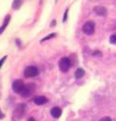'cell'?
Masks as SVG:
<instances>
[{
  "label": "cell",
  "instance_id": "e0dca14e",
  "mask_svg": "<svg viewBox=\"0 0 116 121\" xmlns=\"http://www.w3.org/2000/svg\"><path fill=\"white\" fill-rule=\"evenodd\" d=\"M67 14H68V10H66V12H65V17H64V20H63V21H66V18H67Z\"/></svg>",
  "mask_w": 116,
  "mask_h": 121
},
{
  "label": "cell",
  "instance_id": "9a60e30c",
  "mask_svg": "<svg viewBox=\"0 0 116 121\" xmlns=\"http://www.w3.org/2000/svg\"><path fill=\"white\" fill-rule=\"evenodd\" d=\"M99 121H112V120H111V118H110V117L106 116V117H103V118H101Z\"/></svg>",
  "mask_w": 116,
  "mask_h": 121
},
{
  "label": "cell",
  "instance_id": "5b68a950",
  "mask_svg": "<svg viewBox=\"0 0 116 121\" xmlns=\"http://www.w3.org/2000/svg\"><path fill=\"white\" fill-rule=\"evenodd\" d=\"M25 88V85H24V83L22 80H15L13 83H12V89L14 92H16L18 94H20L21 95V93L23 92V90Z\"/></svg>",
  "mask_w": 116,
  "mask_h": 121
},
{
  "label": "cell",
  "instance_id": "2e32d148",
  "mask_svg": "<svg viewBox=\"0 0 116 121\" xmlns=\"http://www.w3.org/2000/svg\"><path fill=\"white\" fill-rule=\"evenodd\" d=\"M6 58H7V56H3V58L0 60V69H1V67H2L3 64H4V60H6Z\"/></svg>",
  "mask_w": 116,
  "mask_h": 121
},
{
  "label": "cell",
  "instance_id": "3957f363",
  "mask_svg": "<svg viewBox=\"0 0 116 121\" xmlns=\"http://www.w3.org/2000/svg\"><path fill=\"white\" fill-rule=\"evenodd\" d=\"M83 32L87 35H91L95 31V23L93 21H87L83 25Z\"/></svg>",
  "mask_w": 116,
  "mask_h": 121
},
{
  "label": "cell",
  "instance_id": "30bf717a",
  "mask_svg": "<svg viewBox=\"0 0 116 121\" xmlns=\"http://www.w3.org/2000/svg\"><path fill=\"white\" fill-rule=\"evenodd\" d=\"M84 75H85V71L82 69V68L77 69V71L75 72V77H76V79H81Z\"/></svg>",
  "mask_w": 116,
  "mask_h": 121
},
{
  "label": "cell",
  "instance_id": "ba28073f",
  "mask_svg": "<svg viewBox=\"0 0 116 121\" xmlns=\"http://www.w3.org/2000/svg\"><path fill=\"white\" fill-rule=\"evenodd\" d=\"M47 101H48V99L44 96H37L33 99V102H34L36 105H43V104L47 103Z\"/></svg>",
  "mask_w": 116,
  "mask_h": 121
},
{
  "label": "cell",
  "instance_id": "7c38bea8",
  "mask_svg": "<svg viewBox=\"0 0 116 121\" xmlns=\"http://www.w3.org/2000/svg\"><path fill=\"white\" fill-rule=\"evenodd\" d=\"M21 4H22V1H21V0H14L13 3H12V8L18 9V8L20 7Z\"/></svg>",
  "mask_w": 116,
  "mask_h": 121
},
{
  "label": "cell",
  "instance_id": "52a82bcc",
  "mask_svg": "<svg viewBox=\"0 0 116 121\" xmlns=\"http://www.w3.org/2000/svg\"><path fill=\"white\" fill-rule=\"evenodd\" d=\"M94 12L100 16H105L107 14V9L104 6H95L94 7Z\"/></svg>",
  "mask_w": 116,
  "mask_h": 121
},
{
  "label": "cell",
  "instance_id": "9c48e42d",
  "mask_svg": "<svg viewBox=\"0 0 116 121\" xmlns=\"http://www.w3.org/2000/svg\"><path fill=\"white\" fill-rule=\"evenodd\" d=\"M51 115L53 116L54 118H59V117L62 115V109L60 107H54L51 110Z\"/></svg>",
  "mask_w": 116,
  "mask_h": 121
},
{
  "label": "cell",
  "instance_id": "8992f818",
  "mask_svg": "<svg viewBox=\"0 0 116 121\" xmlns=\"http://www.w3.org/2000/svg\"><path fill=\"white\" fill-rule=\"evenodd\" d=\"M34 90H35V85L33 84V83L27 84V85H25V88L23 90V92L21 93V95L23 97H27L29 95H31V94L34 92Z\"/></svg>",
  "mask_w": 116,
  "mask_h": 121
},
{
  "label": "cell",
  "instance_id": "8fae6325",
  "mask_svg": "<svg viewBox=\"0 0 116 121\" xmlns=\"http://www.w3.org/2000/svg\"><path fill=\"white\" fill-rule=\"evenodd\" d=\"M9 19H10V15H7V16L5 17V19H4V22H3V24L1 25V27H0V33H2L3 31H4L5 27L7 26V24H8V22H9Z\"/></svg>",
  "mask_w": 116,
  "mask_h": 121
},
{
  "label": "cell",
  "instance_id": "277c9868",
  "mask_svg": "<svg viewBox=\"0 0 116 121\" xmlns=\"http://www.w3.org/2000/svg\"><path fill=\"white\" fill-rule=\"evenodd\" d=\"M59 68L62 72H68L71 68V60L69 58H62L59 62Z\"/></svg>",
  "mask_w": 116,
  "mask_h": 121
},
{
  "label": "cell",
  "instance_id": "4fadbf2b",
  "mask_svg": "<svg viewBox=\"0 0 116 121\" xmlns=\"http://www.w3.org/2000/svg\"><path fill=\"white\" fill-rule=\"evenodd\" d=\"M110 43H113V44H116V35H112L110 36Z\"/></svg>",
  "mask_w": 116,
  "mask_h": 121
},
{
  "label": "cell",
  "instance_id": "ac0fdd59",
  "mask_svg": "<svg viewBox=\"0 0 116 121\" xmlns=\"http://www.w3.org/2000/svg\"><path fill=\"white\" fill-rule=\"evenodd\" d=\"M27 121H35V120H34V118H33V117H30V118L27 119Z\"/></svg>",
  "mask_w": 116,
  "mask_h": 121
},
{
  "label": "cell",
  "instance_id": "5bb4252c",
  "mask_svg": "<svg viewBox=\"0 0 116 121\" xmlns=\"http://www.w3.org/2000/svg\"><path fill=\"white\" fill-rule=\"evenodd\" d=\"M56 36V33H51L50 35H47V37H44V39H42V41H44V40H47V39H53V37Z\"/></svg>",
  "mask_w": 116,
  "mask_h": 121
},
{
  "label": "cell",
  "instance_id": "6da1fadb",
  "mask_svg": "<svg viewBox=\"0 0 116 121\" xmlns=\"http://www.w3.org/2000/svg\"><path fill=\"white\" fill-rule=\"evenodd\" d=\"M25 111H26V105L24 103L18 104L12 113V121H19L25 114Z\"/></svg>",
  "mask_w": 116,
  "mask_h": 121
},
{
  "label": "cell",
  "instance_id": "7a4b0ae2",
  "mask_svg": "<svg viewBox=\"0 0 116 121\" xmlns=\"http://www.w3.org/2000/svg\"><path fill=\"white\" fill-rule=\"evenodd\" d=\"M39 74V69L35 66H28L24 69L23 75L25 78H33Z\"/></svg>",
  "mask_w": 116,
  "mask_h": 121
}]
</instances>
